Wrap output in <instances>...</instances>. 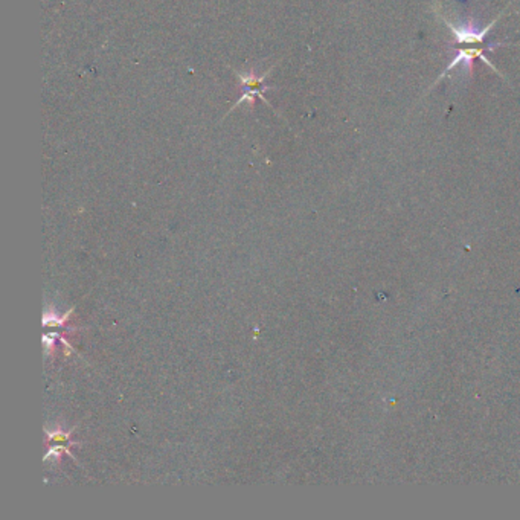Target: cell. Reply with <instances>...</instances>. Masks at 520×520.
<instances>
[{
  "label": "cell",
  "mask_w": 520,
  "mask_h": 520,
  "mask_svg": "<svg viewBox=\"0 0 520 520\" xmlns=\"http://www.w3.org/2000/svg\"><path fill=\"white\" fill-rule=\"evenodd\" d=\"M499 19H500V15L498 17L496 20H493L490 25L484 26V28H476V26H473L472 23L455 25V23L444 19V22L448 25V28H451L452 32L455 34L456 57L453 58L452 63L446 67L441 78L446 76V74L451 72V70L455 69L456 66H461L462 63H465L467 66H470L474 58H481L484 63L488 65L493 70H496V72H498V69L495 67V65L490 63V60L486 55H484V52L500 46V43H486L488 32L491 31V28L496 25V22Z\"/></svg>",
  "instance_id": "cell-1"
},
{
  "label": "cell",
  "mask_w": 520,
  "mask_h": 520,
  "mask_svg": "<svg viewBox=\"0 0 520 520\" xmlns=\"http://www.w3.org/2000/svg\"><path fill=\"white\" fill-rule=\"evenodd\" d=\"M275 66L276 65H273L262 75H257V72H253V70H251V72H238V70H234V72L238 76V79H240L243 93H241L240 98H238V101L235 104H232L231 110H229L227 113H231L234 109H236L238 105L243 104V102H249L252 105L255 102V98H260L264 104H267L269 107L276 113L275 107H273V105L269 102V100H266V96H264V91L272 89V87H267L266 84H264V81H266V79L270 76L272 70L275 69Z\"/></svg>",
  "instance_id": "cell-2"
}]
</instances>
